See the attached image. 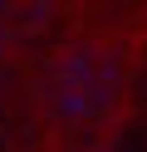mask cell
Segmentation results:
<instances>
[{"mask_svg":"<svg viewBox=\"0 0 147 152\" xmlns=\"http://www.w3.org/2000/svg\"><path fill=\"white\" fill-rule=\"evenodd\" d=\"M108 152H147V69L137 74L132 93H127L123 113H118V123H113Z\"/></svg>","mask_w":147,"mask_h":152,"instance_id":"6da1fadb","label":"cell"}]
</instances>
